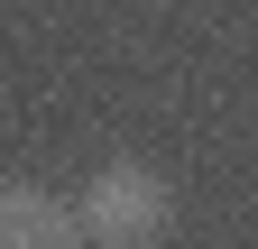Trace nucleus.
I'll return each mask as SVG.
<instances>
[{"mask_svg": "<svg viewBox=\"0 0 258 249\" xmlns=\"http://www.w3.org/2000/svg\"><path fill=\"white\" fill-rule=\"evenodd\" d=\"M0 249H92L83 212L37 194V184H0Z\"/></svg>", "mask_w": 258, "mask_h": 249, "instance_id": "f03ea898", "label": "nucleus"}, {"mask_svg": "<svg viewBox=\"0 0 258 249\" xmlns=\"http://www.w3.org/2000/svg\"><path fill=\"white\" fill-rule=\"evenodd\" d=\"M74 212H83V240H92V249H157L166 222H175V194H166L157 166L120 157V166H102V175L83 184Z\"/></svg>", "mask_w": 258, "mask_h": 249, "instance_id": "f257e3e1", "label": "nucleus"}]
</instances>
